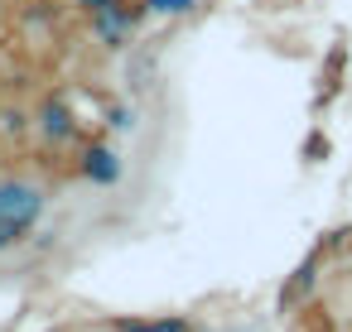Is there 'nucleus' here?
Returning <instances> with one entry per match:
<instances>
[{
	"mask_svg": "<svg viewBox=\"0 0 352 332\" xmlns=\"http://www.w3.org/2000/svg\"><path fill=\"white\" fill-rule=\"evenodd\" d=\"M78 5H82L87 15H102V10H116V5H121V0H78Z\"/></svg>",
	"mask_w": 352,
	"mask_h": 332,
	"instance_id": "obj_7",
	"label": "nucleus"
},
{
	"mask_svg": "<svg viewBox=\"0 0 352 332\" xmlns=\"http://www.w3.org/2000/svg\"><path fill=\"white\" fill-rule=\"evenodd\" d=\"M145 5V15H188L198 0H140Z\"/></svg>",
	"mask_w": 352,
	"mask_h": 332,
	"instance_id": "obj_5",
	"label": "nucleus"
},
{
	"mask_svg": "<svg viewBox=\"0 0 352 332\" xmlns=\"http://www.w3.org/2000/svg\"><path fill=\"white\" fill-rule=\"evenodd\" d=\"M39 217H44V188L25 178H0V250H15Z\"/></svg>",
	"mask_w": 352,
	"mask_h": 332,
	"instance_id": "obj_1",
	"label": "nucleus"
},
{
	"mask_svg": "<svg viewBox=\"0 0 352 332\" xmlns=\"http://www.w3.org/2000/svg\"><path fill=\"white\" fill-rule=\"evenodd\" d=\"M111 126H116V130H131L135 121H131V111H126V106H116V111H111Z\"/></svg>",
	"mask_w": 352,
	"mask_h": 332,
	"instance_id": "obj_8",
	"label": "nucleus"
},
{
	"mask_svg": "<svg viewBox=\"0 0 352 332\" xmlns=\"http://www.w3.org/2000/svg\"><path fill=\"white\" fill-rule=\"evenodd\" d=\"M34 135L49 145V150H63V145H73V135H78V116H73V106H68V97H44L39 106H34Z\"/></svg>",
	"mask_w": 352,
	"mask_h": 332,
	"instance_id": "obj_2",
	"label": "nucleus"
},
{
	"mask_svg": "<svg viewBox=\"0 0 352 332\" xmlns=\"http://www.w3.org/2000/svg\"><path fill=\"white\" fill-rule=\"evenodd\" d=\"M78 169H82V178L97 183V188H116L121 174H126V164H121V154H116L111 145H87L82 159H78Z\"/></svg>",
	"mask_w": 352,
	"mask_h": 332,
	"instance_id": "obj_3",
	"label": "nucleus"
},
{
	"mask_svg": "<svg viewBox=\"0 0 352 332\" xmlns=\"http://www.w3.org/2000/svg\"><path fill=\"white\" fill-rule=\"evenodd\" d=\"M116 332H193L188 318H121Z\"/></svg>",
	"mask_w": 352,
	"mask_h": 332,
	"instance_id": "obj_4",
	"label": "nucleus"
},
{
	"mask_svg": "<svg viewBox=\"0 0 352 332\" xmlns=\"http://www.w3.org/2000/svg\"><path fill=\"white\" fill-rule=\"evenodd\" d=\"M0 130H6V135H20V130H25V116H20V111H6V116H0Z\"/></svg>",
	"mask_w": 352,
	"mask_h": 332,
	"instance_id": "obj_6",
	"label": "nucleus"
}]
</instances>
